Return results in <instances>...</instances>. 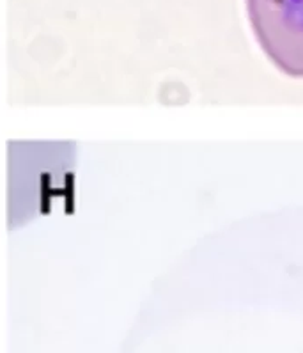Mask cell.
Masks as SVG:
<instances>
[{
  "label": "cell",
  "instance_id": "1",
  "mask_svg": "<svg viewBox=\"0 0 303 353\" xmlns=\"http://www.w3.org/2000/svg\"><path fill=\"white\" fill-rule=\"evenodd\" d=\"M253 38L270 63L303 79V0H245Z\"/></svg>",
  "mask_w": 303,
  "mask_h": 353
}]
</instances>
